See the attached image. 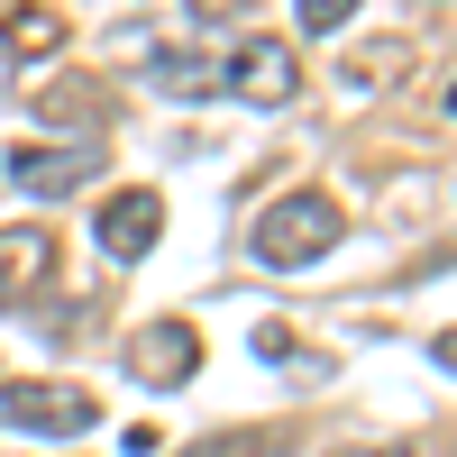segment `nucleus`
<instances>
[{
    "label": "nucleus",
    "mask_w": 457,
    "mask_h": 457,
    "mask_svg": "<svg viewBox=\"0 0 457 457\" xmlns=\"http://www.w3.org/2000/svg\"><path fill=\"white\" fill-rule=\"evenodd\" d=\"M338 238H348V211H338L329 193H284L275 211L256 220V265H275V275H293V265H320Z\"/></svg>",
    "instance_id": "1"
},
{
    "label": "nucleus",
    "mask_w": 457,
    "mask_h": 457,
    "mask_svg": "<svg viewBox=\"0 0 457 457\" xmlns=\"http://www.w3.org/2000/svg\"><path fill=\"white\" fill-rule=\"evenodd\" d=\"M101 421L92 385H64V375H0V430L19 439H83Z\"/></svg>",
    "instance_id": "2"
},
{
    "label": "nucleus",
    "mask_w": 457,
    "mask_h": 457,
    "mask_svg": "<svg viewBox=\"0 0 457 457\" xmlns=\"http://www.w3.org/2000/svg\"><path fill=\"white\" fill-rule=\"evenodd\" d=\"M220 92L247 101V110H284V101L302 92L293 37H247V46H228V55H220Z\"/></svg>",
    "instance_id": "3"
},
{
    "label": "nucleus",
    "mask_w": 457,
    "mask_h": 457,
    "mask_svg": "<svg viewBox=\"0 0 457 457\" xmlns=\"http://www.w3.org/2000/svg\"><path fill=\"white\" fill-rule=\"evenodd\" d=\"M129 375L146 394H183L202 375V338H193V320H146L137 338H129Z\"/></svg>",
    "instance_id": "4"
},
{
    "label": "nucleus",
    "mask_w": 457,
    "mask_h": 457,
    "mask_svg": "<svg viewBox=\"0 0 457 457\" xmlns=\"http://www.w3.org/2000/svg\"><path fill=\"white\" fill-rule=\"evenodd\" d=\"M55 228H37V220H19V228H0V312H28L37 293L55 284Z\"/></svg>",
    "instance_id": "5"
},
{
    "label": "nucleus",
    "mask_w": 457,
    "mask_h": 457,
    "mask_svg": "<svg viewBox=\"0 0 457 457\" xmlns=\"http://www.w3.org/2000/svg\"><path fill=\"white\" fill-rule=\"evenodd\" d=\"M110 146L101 137H73V146H10V183L19 193H73V183L101 174Z\"/></svg>",
    "instance_id": "6"
},
{
    "label": "nucleus",
    "mask_w": 457,
    "mask_h": 457,
    "mask_svg": "<svg viewBox=\"0 0 457 457\" xmlns=\"http://www.w3.org/2000/svg\"><path fill=\"white\" fill-rule=\"evenodd\" d=\"M92 238H101V256L137 265L146 247L165 238V202H156V193H110V202L92 211Z\"/></svg>",
    "instance_id": "7"
},
{
    "label": "nucleus",
    "mask_w": 457,
    "mask_h": 457,
    "mask_svg": "<svg viewBox=\"0 0 457 457\" xmlns=\"http://www.w3.org/2000/svg\"><path fill=\"white\" fill-rule=\"evenodd\" d=\"M55 46H64V19L46 10V0H28V10L0 19V64H46Z\"/></svg>",
    "instance_id": "8"
},
{
    "label": "nucleus",
    "mask_w": 457,
    "mask_h": 457,
    "mask_svg": "<svg viewBox=\"0 0 457 457\" xmlns=\"http://www.w3.org/2000/svg\"><path fill=\"white\" fill-rule=\"evenodd\" d=\"M146 83L156 92H220V55H183V46H165V55H146Z\"/></svg>",
    "instance_id": "9"
},
{
    "label": "nucleus",
    "mask_w": 457,
    "mask_h": 457,
    "mask_svg": "<svg viewBox=\"0 0 457 457\" xmlns=\"http://www.w3.org/2000/svg\"><path fill=\"white\" fill-rule=\"evenodd\" d=\"M403 64H411V46H403V37H375V46H357L348 64H338V83H348V92H385Z\"/></svg>",
    "instance_id": "10"
},
{
    "label": "nucleus",
    "mask_w": 457,
    "mask_h": 457,
    "mask_svg": "<svg viewBox=\"0 0 457 457\" xmlns=\"http://www.w3.org/2000/svg\"><path fill=\"white\" fill-rule=\"evenodd\" d=\"M293 19H302V37H338L357 19V0H293Z\"/></svg>",
    "instance_id": "11"
},
{
    "label": "nucleus",
    "mask_w": 457,
    "mask_h": 457,
    "mask_svg": "<svg viewBox=\"0 0 457 457\" xmlns=\"http://www.w3.org/2000/svg\"><path fill=\"white\" fill-rule=\"evenodd\" d=\"M183 10H193L202 28H220V19H247V10H256V0H183Z\"/></svg>",
    "instance_id": "12"
},
{
    "label": "nucleus",
    "mask_w": 457,
    "mask_h": 457,
    "mask_svg": "<svg viewBox=\"0 0 457 457\" xmlns=\"http://www.w3.org/2000/svg\"><path fill=\"white\" fill-rule=\"evenodd\" d=\"M430 357H439V366L457 375V329H439V338H430Z\"/></svg>",
    "instance_id": "13"
}]
</instances>
